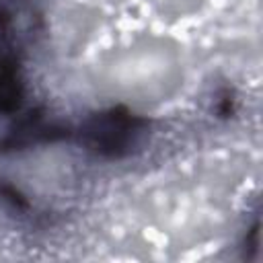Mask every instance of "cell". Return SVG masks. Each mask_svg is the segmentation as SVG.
Returning a JSON list of instances; mask_svg holds the SVG:
<instances>
[{"mask_svg":"<svg viewBox=\"0 0 263 263\" xmlns=\"http://www.w3.org/2000/svg\"><path fill=\"white\" fill-rule=\"evenodd\" d=\"M245 251H253V257H255L257 251H259V220H255L253 228L249 230V238H247V247H245Z\"/></svg>","mask_w":263,"mask_h":263,"instance_id":"7","label":"cell"},{"mask_svg":"<svg viewBox=\"0 0 263 263\" xmlns=\"http://www.w3.org/2000/svg\"><path fill=\"white\" fill-rule=\"evenodd\" d=\"M148 132V119L129 111L123 105L103 109L88 115L76 132L78 144L101 158H123L138 148Z\"/></svg>","mask_w":263,"mask_h":263,"instance_id":"1","label":"cell"},{"mask_svg":"<svg viewBox=\"0 0 263 263\" xmlns=\"http://www.w3.org/2000/svg\"><path fill=\"white\" fill-rule=\"evenodd\" d=\"M72 132L62 121L49 117L43 109H31L6 129L0 138V152H21L41 144H53L70 138Z\"/></svg>","mask_w":263,"mask_h":263,"instance_id":"2","label":"cell"},{"mask_svg":"<svg viewBox=\"0 0 263 263\" xmlns=\"http://www.w3.org/2000/svg\"><path fill=\"white\" fill-rule=\"evenodd\" d=\"M41 14L33 0H0V53L16 58L39 31Z\"/></svg>","mask_w":263,"mask_h":263,"instance_id":"3","label":"cell"},{"mask_svg":"<svg viewBox=\"0 0 263 263\" xmlns=\"http://www.w3.org/2000/svg\"><path fill=\"white\" fill-rule=\"evenodd\" d=\"M25 97V86L18 76L16 58L0 53V113H16Z\"/></svg>","mask_w":263,"mask_h":263,"instance_id":"4","label":"cell"},{"mask_svg":"<svg viewBox=\"0 0 263 263\" xmlns=\"http://www.w3.org/2000/svg\"><path fill=\"white\" fill-rule=\"evenodd\" d=\"M214 111L218 117H224V119L234 113V95L230 88H220L214 101Z\"/></svg>","mask_w":263,"mask_h":263,"instance_id":"6","label":"cell"},{"mask_svg":"<svg viewBox=\"0 0 263 263\" xmlns=\"http://www.w3.org/2000/svg\"><path fill=\"white\" fill-rule=\"evenodd\" d=\"M0 203H4L10 212L27 216L31 212V203L29 199L10 183H0Z\"/></svg>","mask_w":263,"mask_h":263,"instance_id":"5","label":"cell"}]
</instances>
